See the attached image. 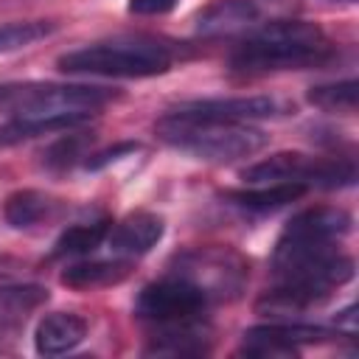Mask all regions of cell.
I'll return each mask as SVG.
<instances>
[{"label": "cell", "instance_id": "cell-3", "mask_svg": "<svg viewBox=\"0 0 359 359\" xmlns=\"http://www.w3.org/2000/svg\"><path fill=\"white\" fill-rule=\"evenodd\" d=\"M177 48L154 36H115L59 56V70L101 79H149L171 70Z\"/></svg>", "mask_w": 359, "mask_h": 359}, {"label": "cell", "instance_id": "cell-12", "mask_svg": "<svg viewBox=\"0 0 359 359\" xmlns=\"http://www.w3.org/2000/svg\"><path fill=\"white\" fill-rule=\"evenodd\" d=\"M87 337V323L84 317L73 314V311H53L45 314L34 331V345L36 353L42 356H59L73 351L76 345H81Z\"/></svg>", "mask_w": 359, "mask_h": 359}, {"label": "cell", "instance_id": "cell-18", "mask_svg": "<svg viewBox=\"0 0 359 359\" xmlns=\"http://www.w3.org/2000/svg\"><path fill=\"white\" fill-rule=\"evenodd\" d=\"M306 98H309V104H314L317 109H325V112H353L356 98H359V84H356V79L317 84L306 93Z\"/></svg>", "mask_w": 359, "mask_h": 359}, {"label": "cell", "instance_id": "cell-22", "mask_svg": "<svg viewBox=\"0 0 359 359\" xmlns=\"http://www.w3.org/2000/svg\"><path fill=\"white\" fill-rule=\"evenodd\" d=\"M180 0H129L126 8L129 14H137V17H163L168 11L177 8Z\"/></svg>", "mask_w": 359, "mask_h": 359}, {"label": "cell", "instance_id": "cell-4", "mask_svg": "<svg viewBox=\"0 0 359 359\" xmlns=\"http://www.w3.org/2000/svg\"><path fill=\"white\" fill-rule=\"evenodd\" d=\"M247 185L266 182H294L309 188H345L356 180V165L351 157H314L303 151H275L261 163L241 171Z\"/></svg>", "mask_w": 359, "mask_h": 359}, {"label": "cell", "instance_id": "cell-19", "mask_svg": "<svg viewBox=\"0 0 359 359\" xmlns=\"http://www.w3.org/2000/svg\"><path fill=\"white\" fill-rule=\"evenodd\" d=\"M56 31V22L50 20H17L0 25V53H11L20 48H31L39 39H48Z\"/></svg>", "mask_w": 359, "mask_h": 359}, {"label": "cell", "instance_id": "cell-2", "mask_svg": "<svg viewBox=\"0 0 359 359\" xmlns=\"http://www.w3.org/2000/svg\"><path fill=\"white\" fill-rule=\"evenodd\" d=\"M154 132L165 146L208 163H230V160L252 157L269 143L266 132L250 123L194 115L177 107L163 118H157Z\"/></svg>", "mask_w": 359, "mask_h": 359}, {"label": "cell", "instance_id": "cell-8", "mask_svg": "<svg viewBox=\"0 0 359 359\" xmlns=\"http://www.w3.org/2000/svg\"><path fill=\"white\" fill-rule=\"evenodd\" d=\"M331 337H339L320 325H303V323H269V325H252L241 337V353L244 356H294L300 345L328 342Z\"/></svg>", "mask_w": 359, "mask_h": 359}, {"label": "cell", "instance_id": "cell-1", "mask_svg": "<svg viewBox=\"0 0 359 359\" xmlns=\"http://www.w3.org/2000/svg\"><path fill=\"white\" fill-rule=\"evenodd\" d=\"M331 56V42L317 22L278 20L252 34L230 53V70L258 76L275 70H300L320 65Z\"/></svg>", "mask_w": 359, "mask_h": 359}, {"label": "cell", "instance_id": "cell-10", "mask_svg": "<svg viewBox=\"0 0 359 359\" xmlns=\"http://www.w3.org/2000/svg\"><path fill=\"white\" fill-rule=\"evenodd\" d=\"M163 233H165L163 216L149 213V210H137V213H129L118 224L109 227L107 244L118 258H135V255H143L151 247H157Z\"/></svg>", "mask_w": 359, "mask_h": 359}, {"label": "cell", "instance_id": "cell-21", "mask_svg": "<svg viewBox=\"0 0 359 359\" xmlns=\"http://www.w3.org/2000/svg\"><path fill=\"white\" fill-rule=\"evenodd\" d=\"M132 151H137V143H135V140L118 143V146H112V149H104V151L87 154L84 168H87V171H101V168H107L109 163H118L121 157H126V154H132Z\"/></svg>", "mask_w": 359, "mask_h": 359}, {"label": "cell", "instance_id": "cell-15", "mask_svg": "<svg viewBox=\"0 0 359 359\" xmlns=\"http://www.w3.org/2000/svg\"><path fill=\"white\" fill-rule=\"evenodd\" d=\"M132 272L129 258H115V261H79L62 272V283L70 289H104L126 280Z\"/></svg>", "mask_w": 359, "mask_h": 359}, {"label": "cell", "instance_id": "cell-9", "mask_svg": "<svg viewBox=\"0 0 359 359\" xmlns=\"http://www.w3.org/2000/svg\"><path fill=\"white\" fill-rule=\"evenodd\" d=\"M348 230H351L348 210L320 205V208H309L292 216L275 244L278 247H320V244H334Z\"/></svg>", "mask_w": 359, "mask_h": 359}, {"label": "cell", "instance_id": "cell-7", "mask_svg": "<svg viewBox=\"0 0 359 359\" xmlns=\"http://www.w3.org/2000/svg\"><path fill=\"white\" fill-rule=\"evenodd\" d=\"M171 272L191 280L194 286H199L210 303L238 297V292L244 289V280L250 275L244 258L224 247L188 250L177 258V266Z\"/></svg>", "mask_w": 359, "mask_h": 359}, {"label": "cell", "instance_id": "cell-20", "mask_svg": "<svg viewBox=\"0 0 359 359\" xmlns=\"http://www.w3.org/2000/svg\"><path fill=\"white\" fill-rule=\"evenodd\" d=\"M93 143V135H62L59 140H53L45 151H42V163L50 168V171H65V168H73L81 157H87V146Z\"/></svg>", "mask_w": 359, "mask_h": 359}, {"label": "cell", "instance_id": "cell-6", "mask_svg": "<svg viewBox=\"0 0 359 359\" xmlns=\"http://www.w3.org/2000/svg\"><path fill=\"white\" fill-rule=\"evenodd\" d=\"M297 11V0H213L194 17V28L202 36L252 34L269 22L294 17Z\"/></svg>", "mask_w": 359, "mask_h": 359}, {"label": "cell", "instance_id": "cell-16", "mask_svg": "<svg viewBox=\"0 0 359 359\" xmlns=\"http://www.w3.org/2000/svg\"><path fill=\"white\" fill-rule=\"evenodd\" d=\"M306 194L303 185L294 182H266V185H252L241 191H224V199L244 208V210H275L283 208Z\"/></svg>", "mask_w": 359, "mask_h": 359}, {"label": "cell", "instance_id": "cell-24", "mask_svg": "<svg viewBox=\"0 0 359 359\" xmlns=\"http://www.w3.org/2000/svg\"><path fill=\"white\" fill-rule=\"evenodd\" d=\"M328 3H356V0H328Z\"/></svg>", "mask_w": 359, "mask_h": 359}, {"label": "cell", "instance_id": "cell-5", "mask_svg": "<svg viewBox=\"0 0 359 359\" xmlns=\"http://www.w3.org/2000/svg\"><path fill=\"white\" fill-rule=\"evenodd\" d=\"M208 306L210 300L199 286L168 272L165 278L140 289L135 300V317L154 328H174V325L202 323Z\"/></svg>", "mask_w": 359, "mask_h": 359}, {"label": "cell", "instance_id": "cell-14", "mask_svg": "<svg viewBox=\"0 0 359 359\" xmlns=\"http://www.w3.org/2000/svg\"><path fill=\"white\" fill-rule=\"evenodd\" d=\"M208 351H210V337L202 323L157 328L151 345L146 348V353H157V356H199Z\"/></svg>", "mask_w": 359, "mask_h": 359}, {"label": "cell", "instance_id": "cell-13", "mask_svg": "<svg viewBox=\"0 0 359 359\" xmlns=\"http://www.w3.org/2000/svg\"><path fill=\"white\" fill-rule=\"evenodd\" d=\"M56 210H59V202H56L50 194L36 191V188L14 191V194H8L6 202H3V219H6V224L17 227V230L42 224V222L50 219Z\"/></svg>", "mask_w": 359, "mask_h": 359}, {"label": "cell", "instance_id": "cell-11", "mask_svg": "<svg viewBox=\"0 0 359 359\" xmlns=\"http://www.w3.org/2000/svg\"><path fill=\"white\" fill-rule=\"evenodd\" d=\"M177 109L194 112V115H208V118H222V121H236V123H250L261 118H272L280 112L278 101L269 95H236V98H196V101H182Z\"/></svg>", "mask_w": 359, "mask_h": 359}, {"label": "cell", "instance_id": "cell-17", "mask_svg": "<svg viewBox=\"0 0 359 359\" xmlns=\"http://www.w3.org/2000/svg\"><path fill=\"white\" fill-rule=\"evenodd\" d=\"M107 233H109V222H107V219L73 224V227H67V230H65V233H62V236L53 241L50 258L87 255V252H93L95 247H101V244L107 241Z\"/></svg>", "mask_w": 359, "mask_h": 359}, {"label": "cell", "instance_id": "cell-23", "mask_svg": "<svg viewBox=\"0 0 359 359\" xmlns=\"http://www.w3.org/2000/svg\"><path fill=\"white\" fill-rule=\"evenodd\" d=\"M337 331L345 334H356V306H348L337 314Z\"/></svg>", "mask_w": 359, "mask_h": 359}]
</instances>
